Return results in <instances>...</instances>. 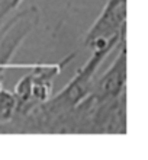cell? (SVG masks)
I'll return each mask as SVG.
<instances>
[{"mask_svg": "<svg viewBox=\"0 0 148 160\" xmlns=\"http://www.w3.org/2000/svg\"><path fill=\"white\" fill-rule=\"evenodd\" d=\"M23 0H0V23L12 15Z\"/></svg>", "mask_w": 148, "mask_h": 160, "instance_id": "cell-7", "label": "cell"}, {"mask_svg": "<svg viewBox=\"0 0 148 160\" xmlns=\"http://www.w3.org/2000/svg\"><path fill=\"white\" fill-rule=\"evenodd\" d=\"M89 109V134H127V93L109 101L84 98Z\"/></svg>", "mask_w": 148, "mask_h": 160, "instance_id": "cell-3", "label": "cell"}, {"mask_svg": "<svg viewBox=\"0 0 148 160\" xmlns=\"http://www.w3.org/2000/svg\"><path fill=\"white\" fill-rule=\"evenodd\" d=\"M127 32V0H106L100 15L96 18L83 39V45L92 48L99 41L116 38Z\"/></svg>", "mask_w": 148, "mask_h": 160, "instance_id": "cell-5", "label": "cell"}, {"mask_svg": "<svg viewBox=\"0 0 148 160\" xmlns=\"http://www.w3.org/2000/svg\"><path fill=\"white\" fill-rule=\"evenodd\" d=\"M0 134H10V130H9V127L3 125V124H0Z\"/></svg>", "mask_w": 148, "mask_h": 160, "instance_id": "cell-8", "label": "cell"}, {"mask_svg": "<svg viewBox=\"0 0 148 160\" xmlns=\"http://www.w3.org/2000/svg\"><path fill=\"white\" fill-rule=\"evenodd\" d=\"M16 108H17V99L15 96L13 90L6 89L3 86V82L0 80V124L9 127L10 134H13L10 122H12L13 115L16 112Z\"/></svg>", "mask_w": 148, "mask_h": 160, "instance_id": "cell-6", "label": "cell"}, {"mask_svg": "<svg viewBox=\"0 0 148 160\" xmlns=\"http://www.w3.org/2000/svg\"><path fill=\"white\" fill-rule=\"evenodd\" d=\"M113 63L99 77H94L89 96L96 101H109L127 93V35L116 45Z\"/></svg>", "mask_w": 148, "mask_h": 160, "instance_id": "cell-4", "label": "cell"}, {"mask_svg": "<svg viewBox=\"0 0 148 160\" xmlns=\"http://www.w3.org/2000/svg\"><path fill=\"white\" fill-rule=\"evenodd\" d=\"M41 12L36 6L17 10L0 23V80L13 57L39 23Z\"/></svg>", "mask_w": 148, "mask_h": 160, "instance_id": "cell-2", "label": "cell"}, {"mask_svg": "<svg viewBox=\"0 0 148 160\" xmlns=\"http://www.w3.org/2000/svg\"><path fill=\"white\" fill-rule=\"evenodd\" d=\"M76 57L74 52L68 54L65 58L55 64H39L31 68L28 74L19 79L16 86L13 88V93L17 99L16 111L31 108L38 103L47 102L54 95V80L63 72L73 58Z\"/></svg>", "mask_w": 148, "mask_h": 160, "instance_id": "cell-1", "label": "cell"}]
</instances>
